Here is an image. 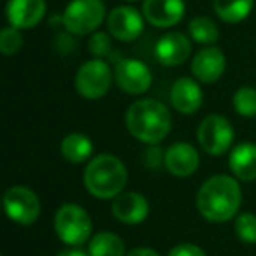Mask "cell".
I'll use <instances>...</instances> for the list:
<instances>
[{
  "instance_id": "obj_19",
  "label": "cell",
  "mask_w": 256,
  "mask_h": 256,
  "mask_svg": "<svg viewBox=\"0 0 256 256\" xmlns=\"http://www.w3.org/2000/svg\"><path fill=\"white\" fill-rule=\"evenodd\" d=\"M62 154L70 164H82L93 154V142L82 134H68L62 140Z\"/></svg>"
},
{
  "instance_id": "obj_13",
  "label": "cell",
  "mask_w": 256,
  "mask_h": 256,
  "mask_svg": "<svg viewBox=\"0 0 256 256\" xmlns=\"http://www.w3.org/2000/svg\"><path fill=\"white\" fill-rule=\"evenodd\" d=\"M224 68H226V58L223 51L214 46L200 50L192 60L193 76L196 78V81L206 82V84L216 82L223 76Z\"/></svg>"
},
{
  "instance_id": "obj_3",
  "label": "cell",
  "mask_w": 256,
  "mask_h": 256,
  "mask_svg": "<svg viewBox=\"0 0 256 256\" xmlns=\"http://www.w3.org/2000/svg\"><path fill=\"white\" fill-rule=\"evenodd\" d=\"M82 181L93 196L109 200L123 193L128 181V172L120 158L104 153L90 160L84 168Z\"/></svg>"
},
{
  "instance_id": "obj_15",
  "label": "cell",
  "mask_w": 256,
  "mask_h": 256,
  "mask_svg": "<svg viewBox=\"0 0 256 256\" xmlns=\"http://www.w3.org/2000/svg\"><path fill=\"white\" fill-rule=\"evenodd\" d=\"M164 165L176 178H188L195 174L200 165V156L196 150L188 142H176L165 151Z\"/></svg>"
},
{
  "instance_id": "obj_9",
  "label": "cell",
  "mask_w": 256,
  "mask_h": 256,
  "mask_svg": "<svg viewBox=\"0 0 256 256\" xmlns=\"http://www.w3.org/2000/svg\"><path fill=\"white\" fill-rule=\"evenodd\" d=\"M114 79L121 92L130 93V95H142L150 90L153 82V74L144 62L123 58L116 64Z\"/></svg>"
},
{
  "instance_id": "obj_22",
  "label": "cell",
  "mask_w": 256,
  "mask_h": 256,
  "mask_svg": "<svg viewBox=\"0 0 256 256\" xmlns=\"http://www.w3.org/2000/svg\"><path fill=\"white\" fill-rule=\"evenodd\" d=\"M190 36L195 42L198 44H214L220 37V30H218L216 23L212 20L206 18V16H196L190 22Z\"/></svg>"
},
{
  "instance_id": "obj_26",
  "label": "cell",
  "mask_w": 256,
  "mask_h": 256,
  "mask_svg": "<svg viewBox=\"0 0 256 256\" xmlns=\"http://www.w3.org/2000/svg\"><path fill=\"white\" fill-rule=\"evenodd\" d=\"M88 50L93 56L96 58H104L106 54L110 53V39H109V34L106 32H95L92 36L88 42Z\"/></svg>"
},
{
  "instance_id": "obj_8",
  "label": "cell",
  "mask_w": 256,
  "mask_h": 256,
  "mask_svg": "<svg viewBox=\"0 0 256 256\" xmlns=\"http://www.w3.org/2000/svg\"><path fill=\"white\" fill-rule=\"evenodd\" d=\"M4 209L9 220L22 226H30L40 216L39 198L26 186H11L4 193Z\"/></svg>"
},
{
  "instance_id": "obj_5",
  "label": "cell",
  "mask_w": 256,
  "mask_h": 256,
  "mask_svg": "<svg viewBox=\"0 0 256 256\" xmlns=\"http://www.w3.org/2000/svg\"><path fill=\"white\" fill-rule=\"evenodd\" d=\"M106 6L102 0H72L62 14V25L68 34L86 36L102 25Z\"/></svg>"
},
{
  "instance_id": "obj_6",
  "label": "cell",
  "mask_w": 256,
  "mask_h": 256,
  "mask_svg": "<svg viewBox=\"0 0 256 256\" xmlns=\"http://www.w3.org/2000/svg\"><path fill=\"white\" fill-rule=\"evenodd\" d=\"M196 139L202 150L210 156H221L230 150L234 142V128L230 121L221 114H209L202 120Z\"/></svg>"
},
{
  "instance_id": "obj_17",
  "label": "cell",
  "mask_w": 256,
  "mask_h": 256,
  "mask_svg": "<svg viewBox=\"0 0 256 256\" xmlns=\"http://www.w3.org/2000/svg\"><path fill=\"white\" fill-rule=\"evenodd\" d=\"M204 92L198 82L190 78H181L170 88V104L181 114H195L202 107Z\"/></svg>"
},
{
  "instance_id": "obj_10",
  "label": "cell",
  "mask_w": 256,
  "mask_h": 256,
  "mask_svg": "<svg viewBox=\"0 0 256 256\" xmlns=\"http://www.w3.org/2000/svg\"><path fill=\"white\" fill-rule=\"evenodd\" d=\"M107 30L114 39L121 42H130L142 34L144 20L137 9L130 6H121L112 9L107 16Z\"/></svg>"
},
{
  "instance_id": "obj_14",
  "label": "cell",
  "mask_w": 256,
  "mask_h": 256,
  "mask_svg": "<svg viewBox=\"0 0 256 256\" xmlns=\"http://www.w3.org/2000/svg\"><path fill=\"white\" fill-rule=\"evenodd\" d=\"M110 212L118 221L126 224H139L150 214V204H148L146 196L136 192H126L118 195L112 200V207Z\"/></svg>"
},
{
  "instance_id": "obj_18",
  "label": "cell",
  "mask_w": 256,
  "mask_h": 256,
  "mask_svg": "<svg viewBox=\"0 0 256 256\" xmlns=\"http://www.w3.org/2000/svg\"><path fill=\"white\" fill-rule=\"evenodd\" d=\"M230 170L240 181H254L256 179V144L242 142L235 146L230 153Z\"/></svg>"
},
{
  "instance_id": "obj_28",
  "label": "cell",
  "mask_w": 256,
  "mask_h": 256,
  "mask_svg": "<svg viewBox=\"0 0 256 256\" xmlns=\"http://www.w3.org/2000/svg\"><path fill=\"white\" fill-rule=\"evenodd\" d=\"M126 256H160L154 249H150V248H137V249H132L130 252H126Z\"/></svg>"
},
{
  "instance_id": "obj_1",
  "label": "cell",
  "mask_w": 256,
  "mask_h": 256,
  "mask_svg": "<svg viewBox=\"0 0 256 256\" xmlns=\"http://www.w3.org/2000/svg\"><path fill=\"white\" fill-rule=\"evenodd\" d=\"M242 190L230 176H212L196 193V209L210 223H224L238 212Z\"/></svg>"
},
{
  "instance_id": "obj_24",
  "label": "cell",
  "mask_w": 256,
  "mask_h": 256,
  "mask_svg": "<svg viewBox=\"0 0 256 256\" xmlns=\"http://www.w3.org/2000/svg\"><path fill=\"white\" fill-rule=\"evenodd\" d=\"M235 235L244 244H256V214L244 212L235 220Z\"/></svg>"
},
{
  "instance_id": "obj_11",
  "label": "cell",
  "mask_w": 256,
  "mask_h": 256,
  "mask_svg": "<svg viewBox=\"0 0 256 256\" xmlns=\"http://www.w3.org/2000/svg\"><path fill=\"white\" fill-rule=\"evenodd\" d=\"M192 54V42L181 32H168L158 39L154 56L165 67H178L184 64Z\"/></svg>"
},
{
  "instance_id": "obj_4",
  "label": "cell",
  "mask_w": 256,
  "mask_h": 256,
  "mask_svg": "<svg viewBox=\"0 0 256 256\" xmlns=\"http://www.w3.org/2000/svg\"><path fill=\"white\" fill-rule=\"evenodd\" d=\"M54 232L64 244L78 248L92 237V218L78 204H64L54 214Z\"/></svg>"
},
{
  "instance_id": "obj_27",
  "label": "cell",
  "mask_w": 256,
  "mask_h": 256,
  "mask_svg": "<svg viewBox=\"0 0 256 256\" xmlns=\"http://www.w3.org/2000/svg\"><path fill=\"white\" fill-rule=\"evenodd\" d=\"M168 256H206V252L195 244H179L168 252Z\"/></svg>"
},
{
  "instance_id": "obj_25",
  "label": "cell",
  "mask_w": 256,
  "mask_h": 256,
  "mask_svg": "<svg viewBox=\"0 0 256 256\" xmlns=\"http://www.w3.org/2000/svg\"><path fill=\"white\" fill-rule=\"evenodd\" d=\"M23 46V36L20 32V28L16 26H6L2 32H0V51L6 56H11V54L18 53Z\"/></svg>"
},
{
  "instance_id": "obj_16",
  "label": "cell",
  "mask_w": 256,
  "mask_h": 256,
  "mask_svg": "<svg viewBox=\"0 0 256 256\" xmlns=\"http://www.w3.org/2000/svg\"><path fill=\"white\" fill-rule=\"evenodd\" d=\"M8 20L16 28H32L42 22L46 14V0H9Z\"/></svg>"
},
{
  "instance_id": "obj_21",
  "label": "cell",
  "mask_w": 256,
  "mask_h": 256,
  "mask_svg": "<svg viewBox=\"0 0 256 256\" xmlns=\"http://www.w3.org/2000/svg\"><path fill=\"white\" fill-rule=\"evenodd\" d=\"M254 0H214V11L223 22L240 23L251 12Z\"/></svg>"
},
{
  "instance_id": "obj_2",
  "label": "cell",
  "mask_w": 256,
  "mask_h": 256,
  "mask_svg": "<svg viewBox=\"0 0 256 256\" xmlns=\"http://www.w3.org/2000/svg\"><path fill=\"white\" fill-rule=\"evenodd\" d=\"M128 132L137 140L146 144H158L170 134L172 118L168 109L154 98H142L134 102L124 114Z\"/></svg>"
},
{
  "instance_id": "obj_12",
  "label": "cell",
  "mask_w": 256,
  "mask_h": 256,
  "mask_svg": "<svg viewBox=\"0 0 256 256\" xmlns=\"http://www.w3.org/2000/svg\"><path fill=\"white\" fill-rule=\"evenodd\" d=\"M182 0H144L142 16L158 28H168L178 25L184 16Z\"/></svg>"
},
{
  "instance_id": "obj_23",
  "label": "cell",
  "mask_w": 256,
  "mask_h": 256,
  "mask_svg": "<svg viewBox=\"0 0 256 256\" xmlns=\"http://www.w3.org/2000/svg\"><path fill=\"white\" fill-rule=\"evenodd\" d=\"M234 109L242 118L256 116V88L252 86H242L234 95Z\"/></svg>"
},
{
  "instance_id": "obj_30",
  "label": "cell",
  "mask_w": 256,
  "mask_h": 256,
  "mask_svg": "<svg viewBox=\"0 0 256 256\" xmlns=\"http://www.w3.org/2000/svg\"><path fill=\"white\" fill-rule=\"evenodd\" d=\"M124 2H136V0H124Z\"/></svg>"
},
{
  "instance_id": "obj_29",
  "label": "cell",
  "mask_w": 256,
  "mask_h": 256,
  "mask_svg": "<svg viewBox=\"0 0 256 256\" xmlns=\"http://www.w3.org/2000/svg\"><path fill=\"white\" fill-rule=\"evenodd\" d=\"M56 256H90V254L79 251V249H67V251H62L60 254H56Z\"/></svg>"
},
{
  "instance_id": "obj_7",
  "label": "cell",
  "mask_w": 256,
  "mask_h": 256,
  "mask_svg": "<svg viewBox=\"0 0 256 256\" xmlns=\"http://www.w3.org/2000/svg\"><path fill=\"white\" fill-rule=\"evenodd\" d=\"M112 72L102 58H93L79 67L76 74V90L81 96L88 100H96L104 96L110 88Z\"/></svg>"
},
{
  "instance_id": "obj_20",
  "label": "cell",
  "mask_w": 256,
  "mask_h": 256,
  "mask_svg": "<svg viewBox=\"0 0 256 256\" xmlns=\"http://www.w3.org/2000/svg\"><path fill=\"white\" fill-rule=\"evenodd\" d=\"M90 256H126L124 242L120 235L112 232H100L90 238L88 244Z\"/></svg>"
}]
</instances>
